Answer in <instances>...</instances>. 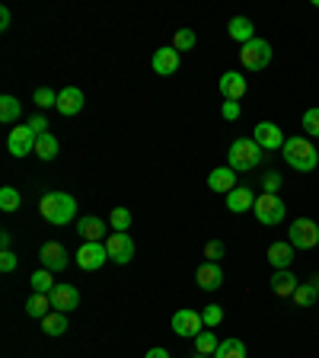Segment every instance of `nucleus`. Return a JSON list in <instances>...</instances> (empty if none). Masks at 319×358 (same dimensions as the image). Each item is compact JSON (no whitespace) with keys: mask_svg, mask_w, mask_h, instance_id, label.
Instances as JSON below:
<instances>
[{"mask_svg":"<svg viewBox=\"0 0 319 358\" xmlns=\"http://www.w3.org/2000/svg\"><path fill=\"white\" fill-rule=\"evenodd\" d=\"M38 211H42V218H45L48 224L64 228V224H70L77 218V202L68 192H45L42 202H38Z\"/></svg>","mask_w":319,"mask_h":358,"instance_id":"nucleus-1","label":"nucleus"},{"mask_svg":"<svg viewBox=\"0 0 319 358\" xmlns=\"http://www.w3.org/2000/svg\"><path fill=\"white\" fill-rule=\"evenodd\" d=\"M281 154H284V161H288V167H294L297 173H310V170L319 167V151L313 147L310 137H300V135L288 137Z\"/></svg>","mask_w":319,"mask_h":358,"instance_id":"nucleus-2","label":"nucleus"},{"mask_svg":"<svg viewBox=\"0 0 319 358\" xmlns=\"http://www.w3.org/2000/svg\"><path fill=\"white\" fill-rule=\"evenodd\" d=\"M262 157L265 154H262V147L252 137H236L227 151V167L236 170V173H249V170H256L262 163Z\"/></svg>","mask_w":319,"mask_h":358,"instance_id":"nucleus-3","label":"nucleus"},{"mask_svg":"<svg viewBox=\"0 0 319 358\" xmlns=\"http://www.w3.org/2000/svg\"><path fill=\"white\" fill-rule=\"evenodd\" d=\"M256 218L258 224H265V228H274V224L284 221V214H288V205H284L278 195H268V192H262V195L256 198Z\"/></svg>","mask_w":319,"mask_h":358,"instance_id":"nucleus-4","label":"nucleus"},{"mask_svg":"<svg viewBox=\"0 0 319 358\" xmlns=\"http://www.w3.org/2000/svg\"><path fill=\"white\" fill-rule=\"evenodd\" d=\"M288 244L294 250H313L319 244V224L313 218H297L288 230Z\"/></svg>","mask_w":319,"mask_h":358,"instance_id":"nucleus-5","label":"nucleus"},{"mask_svg":"<svg viewBox=\"0 0 319 358\" xmlns=\"http://www.w3.org/2000/svg\"><path fill=\"white\" fill-rule=\"evenodd\" d=\"M272 45H268L265 38H252V42H246L243 52H240V61H243V68L249 70H265L268 64H272Z\"/></svg>","mask_w":319,"mask_h":358,"instance_id":"nucleus-6","label":"nucleus"},{"mask_svg":"<svg viewBox=\"0 0 319 358\" xmlns=\"http://www.w3.org/2000/svg\"><path fill=\"white\" fill-rule=\"evenodd\" d=\"M106 250H109V262H115V266H128L134 260V240L128 234H118V230H112L106 237Z\"/></svg>","mask_w":319,"mask_h":358,"instance_id":"nucleus-7","label":"nucleus"},{"mask_svg":"<svg viewBox=\"0 0 319 358\" xmlns=\"http://www.w3.org/2000/svg\"><path fill=\"white\" fill-rule=\"evenodd\" d=\"M36 141L38 135L29 128V125H20V128H10L7 135V151L13 157H26V154H36Z\"/></svg>","mask_w":319,"mask_h":358,"instance_id":"nucleus-8","label":"nucleus"},{"mask_svg":"<svg viewBox=\"0 0 319 358\" xmlns=\"http://www.w3.org/2000/svg\"><path fill=\"white\" fill-rule=\"evenodd\" d=\"M74 260L84 272H96V269H102L109 262V250H106V244H84L77 250Z\"/></svg>","mask_w":319,"mask_h":358,"instance_id":"nucleus-9","label":"nucleus"},{"mask_svg":"<svg viewBox=\"0 0 319 358\" xmlns=\"http://www.w3.org/2000/svg\"><path fill=\"white\" fill-rule=\"evenodd\" d=\"M252 141H256L262 151H281L288 137H284V131L274 122H258L256 128H252Z\"/></svg>","mask_w":319,"mask_h":358,"instance_id":"nucleus-10","label":"nucleus"},{"mask_svg":"<svg viewBox=\"0 0 319 358\" xmlns=\"http://www.w3.org/2000/svg\"><path fill=\"white\" fill-rule=\"evenodd\" d=\"M38 260H42V269H48V272H64L70 256L58 240H48V244H42V250H38Z\"/></svg>","mask_w":319,"mask_h":358,"instance_id":"nucleus-11","label":"nucleus"},{"mask_svg":"<svg viewBox=\"0 0 319 358\" xmlns=\"http://www.w3.org/2000/svg\"><path fill=\"white\" fill-rule=\"evenodd\" d=\"M201 329H205V320H201V313H198V311L182 307V311L173 313V333L176 336H192V339H195Z\"/></svg>","mask_w":319,"mask_h":358,"instance_id":"nucleus-12","label":"nucleus"},{"mask_svg":"<svg viewBox=\"0 0 319 358\" xmlns=\"http://www.w3.org/2000/svg\"><path fill=\"white\" fill-rule=\"evenodd\" d=\"M48 297H52V307H54V311H61V313H70V311H77V307H80V291H77L74 285L58 282Z\"/></svg>","mask_w":319,"mask_h":358,"instance_id":"nucleus-13","label":"nucleus"},{"mask_svg":"<svg viewBox=\"0 0 319 358\" xmlns=\"http://www.w3.org/2000/svg\"><path fill=\"white\" fill-rule=\"evenodd\" d=\"M77 234L84 237V244H106V221L96 218V214H86L77 221Z\"/></svg>","mask_w":319,"mask_h":358,"instance_id":"nucleus-14","label":"nucleus"},{"mask_svg":"<svg viewBox=\"0 0 319 358\" xmlns=\"http://www.w3.org/2000/svg\"><path fill=\"white\" fill-rule=\"evenodd\" d=\"M195 282L201 291H217L224 285V269L221 262H201L195 269Z\"/></svg>","mask_w":319,"mask_h":358,"instance_id":"nucleus-15","label":"nucleus"},{"mask_svg":"<svg viewBox=\"0 0 319 358\" xmlns=\"http://www.w3.org/2000/svg\"><path fill=\"white\" fill-rule=\"evenodd\" d=\"M84 103H86V99H84V90H80V87H64V90L58 93V106H54V109L70 119V115L84 112Z\"/></svg>","mask_w":319,"mask_h":358,"instance_id":"nucleus-16","label":"nucleus"},{"mask_svg":"<svg viewBox=\"0 0 319 358\" xmlns=\"http://www.w3.org/2000/svg\"><path fill=\"white\" fill-rule=\"evenodd\" d=\"M150 68L157 70L160 77H173L176 70H179V52H176L173 45L157 48V52H153V58H150Z\"/></svg>","mask_w":319,"mask_h":358,"instance_id":"nucleus-17","label":"nucleus"},{"mask_svg":"<svg viewBox=\"0 0 319 358\" xmlns=\"http://www.w3.org/2000/svg\"><path fill=\"white\" fill-rule=\"evenodd\" d=\"M217 87H221V93H224L227 103H240V99L246 96V77L236 74V70H227V74L217 80Z\"/></svg>","mask_w":319,"mask_h":358,"instance_id":"nucleus-18","label":"nucleus"},{"mask_svg":"<svg viewBox=\"0 0 319 358\" xmlns=\"http://www.w3.org/2000/svg\"><path fill=\"white\" fill-rule=\"evenodd\" d=\"M208 189L230 195V192L236 189V170H230V167H217V170H211V176H208Z\"/></svg>","mask_w":319,"mask_h":358,"instance_id":"nucleus-19","label":"nucleus"},{"mask_svg":"<svg viewBox=\"0 0 319 358\" xmlns=\"http://www.w3.org/2000/svg\"><path fill=\"white\" fill-rule=\"evenodd\" d=\"M256 192L249 189V186H236L233 192L227 195V208L233 214H243V211H249V208H256Z\"/></svg>","mask_w":319,"mask_h":358,"instance_id":"nucleus-20","label":"nucleus"},{"mask_svg":"<svg viewBox=\"0 0 319 358\" xmlns=\"http://www.w3.org/2000/svg\"><path fill=\"white\" fill-rule=\"evenodd\" d=\"M294 246L288 244V240H278V244L268 246V262H272L274 272H281V269H288L290 262H294Z\"/></svg>","mask_w":319,"mask_h":358,"instance_id":"nucleus-21","label":"nucleus"},{"mask_svg":"<svg viewBox=\"0 0 319 358\" xmlns=\"http://www.w3.org/2000/svg\"><path fill=\"white\" fill-rule=\"evenodd\" d=\"M227 32H230V38L233 42H240V45H246V42H252V32H256V26H252V20L249 16H233L227 23Z\"/></svg>","mask_w":319,"mask_h":358,"instance_id":"nucleus-22","label":"nucleus"},{"mask_svg":"<svg viewBox=\"0 0 319 358\" xmlns=\"http://www.w3.org/2000/svg\"><path fill=\"white\" fill-rule=\"evenodd\" d=\"M297 285H300V278H297V275H290L288 269H281V272L272 275V291H274L278 297H294Z\"/></svg>","mask_w":319,"mask_h":358,"instance_id":"nucleus-23","label":"nucleus"},{"mask_svg":"<svg viewBox=\"0 0 319 358\" xmlns=\"http://www.w3.org/2000/svg\"><path fill=\"white\" fill-rule=\"evenodd\" d=\"M52 311L54 307H52V297L48 294H32L29 301H26V313H29L32 320H45Z\"/></svg>","mask_w":319,"mask_h":358,"instance_id":"nucleus-24","label":"nucleus"},{"mask_svg":"<svg viewBox=\"0 0 319 358\" xmlns=\"http://www.w3.org/2000/svg\"><path fill=\"white\" fill-rule=\"evenodd\" d=\"M20 112H23V103L16 96H10V93H3V96H0V122L13 125L16 119H20Z\"/></svg>","mask_w":319,"mask_h":358,"instance_id":"nucleus-25","label":"nucleus"},{"mask_svg":"<svg viewBox=\"0 0 319 358\" xmlns=\"http://www.w3.org/2000/svg\"><path fill=\"white\" fill-rule=\"evenodd\" d=\"M58 137L52 135V131H48V135H38V141H36V157L38 161H54V157H58Z\"/></svg>","mask_w":319,"mask_h":358,"instance_id":"nucleus-26","label":"nucleus"},{"mask_svg":"<svg viewBox=\"0 0 319 358\" xmlns=\"http://www.w3.org/2000/svg\"><path fill=\"white\" fill-rule=\"evenodd\" d=\"M42 333H48V336H61V333H68V313H61V311H52L42 320Z\"/></svg>","mask_w":319,"mask_h":358,"instance_id":"nucleus-27","label":"nucleus"},{"mask_svg":"<svg viewBox=\"0 0 319 358\" xmlns=\"http://www.w3.org/2000/svg\"><path fill=\"white\" fill-rule=\"evenodd\" d=\"M29 285H32V294H52V288L58 282L52 278V272H48V269H38V272L29 278Z\"/></svg>","mask_w":319,"mask_h":358,"instance_id":"nucleus-28","label":"nucleus"},{"mask_svg":"<svg viewBox=\"0 0 319 358\" xmlns=\"http://www.w3.org/2000/svg\"><path fill=\"white\" fill-rule=\"evenodd\" d=\"M214 358H246V345L243 339H224L214 352Z\"/></svg>","mask_w":319,"mask_h":358,"instance_id":"nucleus-29","label":"nucleus"},{"mask_svg":"<svg viewBox=\"0 0 319 358\" xmlns=\"http://www.w3.org/2000/svg\"><path fill=\"white\" fill-rule=\"evenodd\" d=\"M316 301H319L316 285H310V282H300V285H297V291H294V304L297 307H310V304H316Z\"/></svg>","mask_w":319,"mask_h":358,"instance_id":"nucleus-30","label":"nucleus"},{"mask_svg":"<svg viewBox=\"0 0 319 358\" xmlns=\"http://www.w3.org/2000/svg\"><path fill=\"white\" fill-rule=\"evenodd\" d=\"M217 345H221V339H217L214 333H205V329H201V333L195 336V352H201V355H211L214 358Z\"/></svg>","mask_w":319,"mask_h":358,"instance_id":"nucleus-31","label":"nucleus"},{"mask_svg":"<svg viewBox=\"0 0 319 358\" xmlns=\"http://www.w3.org/2000/svg\"><path fill=\"white\" fill-rule=\"evenodd\" d=\"M20 205H23V195H20L13 186H3V189H0V208H3V211H16Z\"/></svg>","mask_w":319,"mask_h":358,"instance_id":"nucleus-32","label":"nucleus"},{"mask_svg":"<svg viewBox=\"0 0 319 358\" xmlns=\"http://www.w3.org/2000/svg\"><path fill=\"white\" fill-rule=\"evenodd\" d=\"M195 45H198V36L192 29H179L173 36V48H176V52H192Z\"/></svg>","mask_w":319,"mask_h":358,"instance_id":"nucleus-33","label":"nucleus"},{"mask_svg":"<svg viewBox=\"0 0 319 358\" xmlns=\"http://www.w3.org/2000/svg\"><path fill=\"white\" fill-rule=\"evenodd\" d=\"M32 103H36L38 109H52V106H58V93H54L52 87H38V90L32 93Z\"/></svg>","mask_w":319,"mask_h":358,"instance_id":"nucleus-34","label":"nucleus"},{"mask_svg":"<svg viewBox=\"0 0 319 358\" xmlns=\"http://www.w3.org/2000/svg\"><path fill=\"white\" fill-rule=\"evenodd\" d=\"M109 224H112V230L125 234V230L131 228V211H128V208H112V214H109Z\"/></svg>","mask_w":319,"mask_h":358,"instance_id":"nucleus-35","label":"nucleus"},{"mask_svg":"<svg viewBox=\"0 0 319 358\" xmlns=\"http://www.w3.org/2000/svg\"><path fill=\"white\" fill-rule=\"evenodd\" d=\"M201 320H205V327H221L224 307H221V304H208L205 311H201Z\"/></svg>","mask_w":319,"mask_h":358,"instance_id":"nucleus-36","label":"nucleus"},{"mask_svg":"<svg viewBox=\"0 0 319 358\" xmlns=\"http://www.w3.org/2000/svg\"><path fill=\"white\" fill-rule=\"evenodd\" d=\"M304 131L310 137H319V106H313L304 112Z\"/></svg>","mask_w":319,"mask_h":358,"instance_id":"nucleus-37","label":"nucleus"},{"mask_svg":"<svg viewBox=\"0 0 319 358\" xmlns=\"http://www.w3.org/2000/svg\"><path fill=\"white\" fill-rule=\"evenodd\" d=\"M224 256V240H208L205 244V262H217Z\"/></svg>","mask_w":319,"mask_h":358,"instance_id":"nucleus-38","label":"nucleus"},{"mask_svg":"<svg viewBox=\"0 0 319 358\" xmlns=\"http://www.w3.org/2000/svg\"><path fill=\"white\" fill-rule=\"evenodd\" d=\"M262 189L268 192V195H278V189H281V173H265L262 176Z\"/></svg>","mask_w":319,"mask_h":358,"instance_id":"nucleus-39","label":"nucleus"},{"mask_svg":"<svg viewBox=\"0 0 319 358\" xmlns=\"http://www.w3.org/2000/svg\"><path fill=\"white\" fill-rule=\"evenodd\" d=\"M13 269H16V253L3 250L0 253V272H13Z\"/></svg>","mask_w":319,"mask_h":358,"instance_id":"nucleus-40","label":"nucleus"},{"mask_svg":"<svg viewBox=\"0 0 319 358\" xmlns=\"http://www.w3.org/2000/svg\"><path fill=\"white\" fill-rule=\"evenodd\" d=\"M29 128L36 131V135H48V119H45V115H32V119H29Z\"/></svg>","mask_w":319,"mask_h":358,"instance_id":"nucleus-41","label":"nucleus"},{"mask_svg":"<svg viewBox=\"0 0 319 358\" xmlns=\"http://www.w3.org/2000/svg\"><path fill=\"white\" fill-rule=\"evenodd\" d=\"M221 115L227 119V122H236V119H240V103H224Z\"/></svg>","mask_w":319,"mask_h":358,"instance_id":"nucleus-42","label":"nucleus"},{"mask_svg":"<svg viewBox=\"0 0 319 358\" xmlns=\"http://www.w3.org/2000/svg\"><path fill=\"white\" fill-rule=\"evenodd\" d=\"M0 29H10V10H0Z\"/></svg>","mask_w":319,"mask_h":358,"instance_id":"nucleus-43","label":"nucleus"},{"mask_svg":"<svg viewBox=\"0 0 319 358\" xmlns=\"http://www.w3.org/2000/svg\"><path fill=\"white\" fill-rule=\"evenodd\" d=\"M10 244H13V234H10V230H3V234H0V246H3V250H10Z\"/></svg>","mask_w":319,"mask_h":358,"instance_id":"nucleus-44","label":"nucleus"},{"mask_svg":"<svg viewBox=\"0 0 319 358\" xmlns=\"http://www.w3.org/2000/svg\"><path fill=\"white\" fill-rule=\"evenodd\" d=\"M144 358H169V352L166 349H150Z\"/></svg>","mask_w":319,"mask_h":358,"instance_id":"nucleus-45","label":"nucleus"},{"mask_svg":"<svg viewBox=\"0 0 319 358\" xmlns=\"http://www.w3.org/2000/svg\"><path fill=\"white\" fill-rule=\"evenodd\" d=\"M306 282H310V285H316V294H319V272L313 275V278H306Z\"/></svg>","mask_w":319,"mask_h":358,"instance_id":"nucleus-46","label":"nucleus"},{"mask_svg":"<svg viewBox=\"0 0 319 358\" xmlns=\"http://www.w3.org/2000/svg\"><path fill=\"white\" fill-rule=\"evenodd\" d=\"M192 358H211V355H201V352H195V355H192Z\"/></svg>","mask_w":319,"mask_h":358,"instance_id":"nucleus-47","label":"nucleus"}]
</instances>
